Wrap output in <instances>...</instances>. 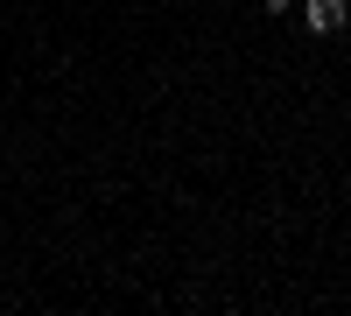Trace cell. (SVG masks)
I'll return each mask as SVG.
<instances>
[{
	"instance_id": "7a4b0ae2",
	"label": "cell",
	"mask_w": 351,
	"mask_h": 316,
	"mask_svg": "<svg viewBox=\"0 0 351 316\" xmlns=\"http://www.w3.org/2000/svg\"><path fill=\"white\" fill-rule=\"evenodd\" d=\"M288 8H295V0H267V14H288Z\"/></svg>"
},
{
	"instance_id": "6da1fadb",
	"label": "cell",
	"mask_w": 351,
	"mask_h": 316,
	"mask_svg": "<svg viewBox=\"0 0 351 316\" xmlns=\"http://www.w3.org/2000/svg\"><path fill=\"white\" fill-rule=\"evenodd\" d=\"M351 21V0H309V36H337Z\"/></svg>"
}]
</instances>
